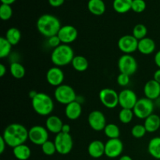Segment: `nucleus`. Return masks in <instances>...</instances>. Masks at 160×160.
I'll list each match as a JSON object with an SVG mask.
<instances>
[{"label":"nucleus","mask_w":160,"mask_h":160,"mask_svg":"<svg viewBox=\"0 0 160 160\" xmlns=\"http://www.w3.org/2000/svg\"><path fill=\"white\" fill-rule=\"evenodd\" d=\"M33 109L40 116H49L54 109V102L51 97L44 92H38L36 96L31 99Z\"/></svg>","instance_id":"obj_4"},{"label":"nucleus","mask_w":160,"mask_h":160,"mask_svg":"<svg viewBox=\"0 0 160 160\" xmlns=\"http://www.w3.org/2000/svg\"><path fill=\"white\" fill-rule=\"evenodd\" d=\"M138 100L136 93L131 89H123L119 93V105L122 109H133Z\"/></svg>","instance_id":"obj_13"},{"label":"nucleus","mask_w":160,"mask_h":160,"mask_svg":"<svg viewBox=\"0 0 160 160\" xmlns=\"http://www.w3.org/2000/svg\"><path fill=\"white\" fill-rule=\"evenodd\" d=\"M12 45L6 40L5 37L0 38V58H6L11 52Z\"/></svg>","instance_id":"obj_31"},{"label":"nucleus","mask_w":160,"mask_h":160,"mask_svg":"<svg viewBox=\"0 0 160 160\" xmlns=\"http://www.w3.org/2000/svg\"><path fill=\"white\" fill-rule=\"evenodd\" d=\"M74 52L70 45L61 44L59 46L53 48L51 54V60L56 67H61L71 63Z\"/></svg>","instance_id":"obj_3"},{"label":"nucleus","mask_w":160,"mask_h":160,"mask_svg":"<svg viewBox=\"0 0 160 160\" xmlns=\"http://www.w3.org/2000/svg\"><path fill=\"white\" fill-rule=\"evenodd\" d=\"M12 153L18 160H28L31 156V150L28 145L23 144L12 148Z\"/></svg>","instance_id":"obj_24"},{"label":"nucleus","mask_w":160,"mask_h":160,"mask_svg":"<svg viewBox=\"0 0 160 160\" xmlns=\"http://www.w3.org/2000/svg\"><path fill=\"white\" fill-rule=\"evenodd\" d=\"M2 136L6 145L13 148L25 144L28 139V130L20 123H11L5 128Z\"/></svg>","instance_id":"obj_1"},{"label":"nucleus","mask_w":160,"mask_h":160,"mask_svg":"<svg viewBox=\"0 0 160 160\" xmlns=\"http://www.w3.org/2000/svg\"><path fill=\"white\" fill-rule=\"evenodd\" d=\"M46 81L50 85L57 88L62 84L64 81V73L60 67H51L47 71Z\"/></svg>","instance_id":"obj_16"},{"label":"nucleus","mask_w":160,"mask_h":160,"mask_svg":"<svg viewBox=\"0 0 160 160\" xmlns=\"http://www.w3.org/2000/svg\"><path fill=\"white\" fill-rule=\"evenodd\" d=\"M130 78H131V76H129V75L120 73L117 78V84L122 87L128 86L130 83Z\"/></svg>","instance_id":"obj_38"},{"label":"nucleus","mask_w":160,"mask_h":160,"mask_svg":"<svg viewBox=\"0 0 160 160\" xmlns=\"http://www.w3.org/2000/svg\"><path fill=\"white\" fill-rule=\"evenodd\" d=\"M57 36L59 38L62 44L70 45L78 38V31L77 28L72 25H64L61 27Z\"/></svg>","instance_id":"obj_15"},{"label":"nucleus","mask_w":160,"mask_h":160,"mask_svg":"<svg viewBox=\"0 0 160 160\" xmlns=\"http://www.w3.org/2000/svg\"><path fill=\"white\" fill-rule=\"evenodd\" d=\"M28 139L35 145L42 146L48 140V131L46 128L35 125L28 130Z\"/></svg>","instance_id":"obj_9"},{"label":"nucleus","mask_w":160,"mask_h":160,"mask_svg":"<svg viewBox=\"0 0 160 160\" xmlns=\"http://www.w3.org/2000/svg\"><path fill=\"white\" fill-rule=\"evenodd\" d=\"M119 160H133V159L128 155H123V156H120Z\"/></svg>","instance_id":"obj_47"},{"label":"nucleus","mask_w":160,"mask_h":160,"mask_svg":"<svg viewBox=\"0 0 160 160\" xmlns=\"http://www.w3.org/2000/svg\"><path fill=\"white\" fill-rule=\"evenodd\" d=\"M12 9L10 5L2 4L0 6V17L2 20H8L12 17Z\"/></svg>","instance_id":"obj_35"},{"label":"nucleus","mask_w":160,"mask_h":160,"mask_svg":"<svg viewBox=\"0 0 160 160\" xmlns=\"http://www.w3.org/2000/svg\"><path fill=\"white\" fill-rule=\"evenodd\" d=\"M123 144L120 138L109 139L105 143V155L108 158L115 159L122 154Z\"/></svg>","instance_id":"obj_12"},{"label":"nucleus","mask_w":160,"mask_h":160,"mask_svg":"<svg viewBox=\"0 0 160 160\" xmlns=\"http://www.w3.org/2000/svg\"><path fill=\"white\" fill-rule=\"evenodd\" d=\"M118 69L121 73L132 76L138 70L137 60L131 55H123L118 60Z\"/></svg>","instance_id":"obj_8"},{"label":"nucleus","mask_w":160,"mask_h":160,"mask_svg":"<svg viewBox=\"0 0 160 160\" xmlns=\"http://www.w3.org/2000/svg\"><path fill=\"white\" fill-rule=\"evenodd\" d=\"M54 97L58 102L66 106L77 100V94L74 89L71 86L63 84L56 88Z\"/></svg>","instance_id":"obj_5"},{"label":"nucleus","mask_w":160,"mask_h":160,"mask_svg":"<svg viewBox=\"0 0 160 160\" xmlns=\"http://www.w3.org/2000/svg\"><path fill=\"white\" fill-rule=\"evenodd\" d=\"M147 133L144 124H136L131 129V134L135 138H142Z\"/></svg>","instance_id":"obj_36"},{"label":"nucleus","mask_w":160,"mask_h":160,"mask_svg":"<svg viewBox=\"0 0 160 160\" xmlns=\"http://www.w3.org/2000/svg\"><path fill=\"white\" fill-rule=\"evenodd\" d=\"M89 126L95 131H101L106 126V118L103 112L99 110H94L91 112L88 118Z\"/></svg>","instance_id":"obj_14"},{"label":"nucleus","mask_w":160,"mask_h":160,"mask_svg":"<svg viewBox=\"0 0 160 160\" xmlns=\"http://www.w3.org/2000/svg\"><path fill=\"white\" fill-rule=\"evenodd\" d=\"M134 117L133 109H122L119 112V120L123 124H128L132 121Z\"/></svg>","instance_id":"obj_32"},{"label":"nucleus","mask_w":160,"mask_h":160,"mask_svg":"<svg viewBox=\"0 0 160 160\" xmlns=\"http://www.w3.org/2000/svg\"><path fill=\"white\" fill-rule=\"evenodd\" d=\"M159 134H160V130H159Z\"/></svg>","instance_id":"obj_49"},{"label":"nucleus","mask_w":160,"mask_h":160,"mask_svg":"<svg viewBox=\"0 0 160 160\" xmlns=\"http://www.w3.org/2000/svg\"><path fill=\"white\" fill-rule=\"evenodd\" d=\"M145 9H146V2H145V0H133L131 9L134 12L141 13V12H144Z\"/></svg>","instance_id":"obj_37"},{"label":"nucleus","mask_w":160,"mask_h":160,"mask_svg":"<svg viewBox=\"0 0 160 160\" xmlns=\"http://www.w3.org/2000/svg\"><path fill=\"white\" fill-rule=\"evenodd\" d=\"M5 38L13 46V45H17L20 42L21 39V33L18 28H10L6 31Z\"/></svg>","instance_id":"obj_29"},{"label":"nucleus","mask_w":160,"mask_h":160,"mask_svg":"<svg viewBox=\"0 0 160 160\" xmlns=\"http://www.w3.org/2000/svg\"><path fill=\"white\" fill-rule=\"evenodd\" d=\"M64 123L62 120L57 116H49L45 121V128L48 132L58 134L62 132V128Z\"/></svg>","instance_id":"obj_18"},{"label":"nucleus","mask_w":160,"mask_h":160,"mask_svg":"<svg viewBox=\"0 0 160 160\" xmlns=\"http://www.w3.org/2000/svg\"><path fill=\"white\" fill-rule=\"evenodd\" d=\"M6 73V67L4 64H0V77L2 78Z\"/></svg>","instance_id":"obj_45"},{"label":"nucleus","mask_w":160,"mask_h":160,"mask_svg":"<svg viewBox=\"0 0 160 160\" xmlns=\"http://www.w3.org/2000/svg\"><path fill=\"white\" fill-rule=\"evenodd\" d=\"M9 72L11 76L16 79H21L25 76L26 70L21 63L18 62H12L9 66Z\"/></svg>","instance_id":"obj_28"},{"label":"nucleus","mask_w":160,"mask_h":160,"mask_svg":"<svg viewBox=\"0 0 160 160\" xmlns=\"http://www.w3.org/2000/svg\"><path fill=\"white\" fill-rule=\"evenodd\" d=\"M154 62L155 63H156V65L159 67V69H160V50L158 51L157 52H156V54L155 55Z\"/></svg>","instance_id":"obj_42"},{"label":"nucleus","mask_w":160,"mask_h":160,"mask_svg":"<svg viewBox=\"0 0 160 160\" xmlns=\"http://www.w3.org/2000/svg\"><path fill=\"white\" fill-rule=\"evenodd\" d=\"M70 126L69 124H63L62 128V133L64 134H70Z\"/></svg>","instance_id":"obj_44"},{"label":"nucleus","mask_w":160,"mask_h":160,"mask_svg":"<svg viewBox=\"0 0 160 160\" xmlns=\"http://www.w3.org/2000/svg\"><path fill=\"white\" fill-rule=\"evenodd\" d=\"M16 0H1L2 4H6V5H12V3L15 2Z\"/></svg>","instance_id":"obj_46"},{"label":"nucleus","mask_w":160,"mask_h":160,"mask_svg":"<svg viewBox=\"0 0 160 160\" xmlns=\"http://www.w3.org/2000/svg\"><path fill=\"white\" fill-rule=\"evenodd\" d=\"M37 28L41 34L47 38L57 35L61 28L59 19L52 14H43L37 20Z\"/></svg>","instance_id":"obj_2"},{"label":"nucleus","mask_w":160,"mask_h":160,"mask_svg":"<svg viewBox=\"0 0 160 160\" xmlns=\"http://www.w3.org/2000/svg\"><path fill=\"white\" fill-rule=\"evenodd\" d=\"M156 47V42H154V40L146 37L138 41V50L143 55H150L154 52Z\"/></svg>","instance_id":"obj_21"},{"label":"nucleus","mask_w":160,"mask_h":160,"mask_svg":"<svg viewBox=\"0 0 160 160\" xmlns=\"http://www.w3.org/2000/svg\"><path fill=\"white\" fill-rule=\"evenodd\" d=\"M102 104L107 109H114L119 105V94L112 88H103L98 94Z\"/></svg>","instance_id":"obj_10"},{"label":"nucleus","mask_w":160,"mask_h":160,"mask_svg":"<svg viewBox=\"0 0 160 160\" xmlns=\"http://www.w3.org/2000/svg\"><path fill=\"white\" fill-rule=\"evenodd\" d=\"M6 143L5 142L4 138H2V136L0 137V154H2L3 152L6 150Z\"/></svg>","instance_id":"obj_41"},{"label":"nucleus","mask_w":160,"mask_h":160,"mask_svg":"<svg viewBox=\"0 0 160 160\" xmlns=\"http://www.w3.org/2000/svg\"><path fill=\"white\" fill-rule=\"evenodd\" d=\"M41 147H42V152H43L45 156H53L56 152H56V145H55L54 142H52V141L48 140Z\"/></svg>","instance_id":"obj_34"},{"label":"nucleus","mask_w":160,"mask_h":160,"mask_svg":"<svg viewBox=\"0 0 160 160\" xmlns=\"http://www.w3.org/2000/svg\"><path fill=\"white\" fill-rule=\"evenodd\" d=\"M88 9L93 15L101 16L106 12V4L103 0H89Z\"/></svg>","instance_id":"obj_23"},{"label":"nucleus","mask_w":160,"mask_h":160,"mask_svg":"<svg viewBox=\"0 0 160 160\" xmlns=\"http://www.w3.org/2000/svg\"><path fill=\"white\" fill-rule=\"evenodd\" d=\"M148 152L154 159L160 160V137H156L149 141Z\"/></svg>","instance_id":"obj_26"},{"label":"nucleus","mask_w":160,"mask_h":160,"mask_svg":"<svg viewBox=\"0 0 160 160\" xmlns=\"http://www.w3.org/2000/svg\"><path fill=\"white\" fill-rule=\"evenodd\" d=\"M153 79L160 84V69H158L157 70L155 71L154 75H153Z\"/></svg>","instance_id":"obj_43"},{"label":"nucleus","mask_w":160,"mask_h":160,"mask_svg":"<svg viewBox=\"0 0 160 160\" xmlns=\"http://www.w3.org/2000/svg\"><path fill=\"white\" fill-rule=\"evenodd\" d=\"M54 143L56 145V152L60 155L69 154L73 149V141L70 134L61 132L56 134Z\"/></svg>","instance_id":"obj_7"},{"label":"nucleus","mask_w":160,"mask_h":160,"mask_svg":"<svg viewBox=\"0 0 160 160\" xmlns=\"http://www.w3.org/2000/svg\"><path fill=\"white\" fill-rule=\"evenodd\" d=\"M105 135L109 139L119 138L120 135V128L115 123H108L103 130Z\"/></svg>","instance_id":"obj_30"},{"label":"nucleus","mask_w":160,"mask_h":160,"mask_svg":"<svg viewBox=\"0 0 160 160\" xmlns=\"http://www.w3.org/2000/svg\"><path fill=\"white\" fill-rule=\"evenodd\" d=\"M134 116L140 120H145L147 117L153 114L154 111V103L151 99L146 97L138 98L137 103L133 108Z\"/></svg>","instance_id":"obj_6"},{"label":"nucleus","mask_w":160,"mask_h":160,"mask_svg":"<svg viewBox=\"0 0 160 160\" xmlns=\"http://www.w3.org/2000/svg\"><path fill=\"white\" fill-rule=\"evenodd\" d=\"M88 152L94 159L101 158L105 155V144L99 140L92 141L88 146Z\"/></svg>","instance_id":"obj_19"},{"label":"nucleus","mask_w":160,"mask_h":160,"mask_svg":"<svg viewBox=\"0 0 160 160\" xmlns=\"http://www.w3.org/2000/svg\"><path fill=\"white\" fill-rule=\"evenodd\" d=\"M71 65L75 70L78 72H84L88 68V61L83 56H75L72 60Z\"/></svg>","instance_id":"obj_27"},{"label":"nucleus","mask_w":160,"mask_h":160,"mask_svg":"<svg viewBox=\"0 0 160 160\" xmlns=\"http://www.w3.org/2000/svg\"><path fill=\"white\" fill-rule=\"evenodd\" d=\"M147 33H148V30H147L146 27L142 23H138V24H136L134 26V29H133L132 35L137 40L140 41L146 38Z\"/></svg>","instance_id":"obj_33"},{"label":"nucleus","mask_w":160,"mask_h":160,"mask_svg":"<svg viewBox=\"0 0 160 160\" xmlns=\"http://www.w3.org/2000/svg\"><path fill=\"white\" fill-rule=\"evenodd\" d=\"M118 48L124 54H130L138 50V40L135 38L133 35L131 34H126L123 35L119 39L118 41Z\"/></svg>","instance_id":"obj_11"},{"label":"nucleus","mask_w":160,"mask_h":160,"mask_svg":"<svg viewBox=\"0 0 160 160\" xmlns=\"http://www.w3.org/2000/svg\"><path fill=\"white\" fill-rule=\"evenodd\" d=\"M144 126L148 133L156 132L160 130V117L156 114H152L145 120Z\"/></svg>","instance_id":"obj_22"},{"label":"nucleus","mask_w":160,"mask_h":160,"mask_svg":"<svg viewBox=\"0 0 160 160\" xmlns=\"http://www.w3.org/2000/svg\"><path fill=\"white\" fill-rule=\"evenodd\" d=\"M144 93L148 99H158L160 96V84L154 79L147 81L144 87Z\"/></svg>","instance_id":"obj_17"},{"label":"nucleus","mask_w":160,"mask_h":160,"mask_svg":"<svg viewBox=\"0 0 160 160\" xmlns=\"http://www.w3.org/2000/svg\"><path fill=\"white\" fill-rule=\"evenodd\" d=\"M133 0H113L112 7L118 13H126L132 7Z\"/></svg>","instance_id":"obj_25"},{"label":"nucleus","mask_w":160,"mask_h":160,"mask_svg":"<svg viewBox=\"0 0 160 160\" xmlns=\"http://www.w3.org/2000/svg\"><path fill=\"white\" fill-rule=\"evenodd\" d=\"M47 43H48V46L52 47L53 48H56V47L59 46L62 44V42H61L60 39H59V38L57 35H55L52 36V37L48 38Z\"/></svg>","instance_id":"obj_39"},{"label":"nucleus","mask_w":160,"mask_h":160,"mask_svg":"<svg viewBox=\"0 0 160 160\" xmlns=\"http://www.w3.org/2000/svg\"><path fill=\"white\" fill-rule=\"evenodd\" d=\"M82 113V107L79 102L76 101L67 105L65 108V115L69 120H78Z\"/></svg>","instance_id":"obj_20"},{"label":"nucleus","mask_w":160,"mask_h":160,"mask_svg":"<svg viewBox=\"0 0 160 160\" xmlns=\"http://www.w3.org/2000/svg\"><path fill=\"white\" fill-rule=\"evenodd\" d=\"M38 94L37 92H35V91H31V92H29V97L31 99H32V98H34V97L36 96V95Z\"/></svg>","instance_id":"obj_48"},{"label":"nucleus","mask_w":160,"mask_h":160,"mask_svg":"<svg viewBox=\"0 0 160 160\" xmlns=\"http://www.w3.org/2000/svg\"><path fill=\"white\" fill-rule=\"evenodd\" d=\"M65 0H48V3L52 7H59L64 3Z\"/></svg>","instance_id":"obj_40"}]
</instances>
